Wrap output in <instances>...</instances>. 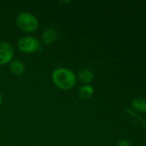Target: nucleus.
<instances>
[{"label":"nucleus","instance_id":"1","mask_svg":"<svg viewBox=\"0 0 146 146\" xmlns=\"http://www.w3.org/2000/svg\"><path fill=\"white\" fill-rule=\"evenodd\" d=\"M52 83L60 90L69 91L77 84V75L70 68L60 67L53 70L52 74Z\"/></svg>","mask_w":146,"mask_h":146},{"label":"nucleus","instance_id":"2","mask_svg":"<svg viewBox=\"0 0 146 146\" xmlns=\"http://www.w3.org/2000/svg\"><path fill=\"white\" fill-rule=\"evenodd\" d=\"M16 25L24 33H34L39 27L38 19L31 13L24 11L16 17Z\"/></svg>","mask_w":146,"mask_h":146},{"label":"nucleus","instance_id":"3","mask_svg":"<svg viewBox=\"0 0 146 146\" xmlns=\"http://www.w3.org/2000/svg\"><path fill=\"white\" fill-rule=\"evenodd\" d=\"M17 47L20 51L26 54H31L42 50L40 42L33 36L22 37L17 42Z\"/></svg>","mask_w":146,"mask_h":146},{"label":"nucleus","instance_id":"4","mask_svg":"<svg viewBox=\"0 0 146 146\" xmlns=\"http://www.w3.org/2000/svg\"><path fill=\"white\" fill-rule=\"evenodd\" d=\"M14 54L15 50L10 44L3 41L0 42V65L9 63L13 60Z\"/></svg>","mask_w":146,"mask_h":146},{"label":"nucleus","instance_id":"5","mask_svg":"<svg viewBox=\"0 0 146 146\" xmlns=\"http://www.w3.org/2000/svg\"><path fill=\"white\" fill-rule=\"evenodd\" d=\"M9 68L10 73L15 76H21L25 72V66L23 62L17 59H15V60L13 59L9 62Z\"/></svg>","mask_w":146,"mask_h":146},{"label":"nucleus","instance_id":"6","mask_svg":"<svg viewBox=\"0 0 146 146\" xmlns=\"http://www.w3.org/2000/svg\"><path fill=\"white\" fill-rule=\"evenodd\" d=\"M77 78L83 85H90V83L94 80L95 75L91 70L88 68H83L78 72Z\"/></svg>","mask_w":146,"mask_h":146},{"label":"nucleus","instance_id":"7","mask_svg":"<svg viewBox=\"0 0 146 146\" xmlns=\"http://www.w3.org/2000/svg\"><path fill=\"white\" fill-rule=\"evenodd\" d=\"M58 38V32L53 27L46 29L41 36V40L46 44H51L56 41Z\"/></svg>","mask_w":146,"mask_h":146},{"label":"nucleus","instance_id":"8","mask_svg":"<svg viewBox=\"0 0 146 146\" xmlns=\"http://www.w3.org/2000/svg\"><path fill=\"white\" fill-rule=\"evenodd\" d=\"M94 92V87L91 85H83L78 90V97L83 100H86L93 96Z\"/></svg>","mask_w":146,"mask_h":146},{"label":"nucleus","instance_id":"9","mask_svg":"<svg viewBox=\"0 0 146 146\" xmlns=\"http://www.w3.org/2000/svg\"><path fill=\"white\" fill-rule=\"evenodd\" d=\"M132 107L134 110L143 113L146 111V100L142 98H136L132 101Z\"/></svg>","mask_w":146,"mask_h":146},{"label":"nucleus","instance_id":"10","mask_svg":"<svg viewBox=\"0 0 146 146\" xmlns=\"http://www.w3.org/2000/svg\"><path fill=\"white\" fill-rule=\"evenodd\" d=\"M117 146H132L131 143L127 140V139H120L118 141Z\"/></svg>","mask_w":146,"mask_h":146},{"label":"nucleus","instance_id":"11","mask_svg":"<svg viewBox=\"0 0 146 146\" xmlns=\"http://www.w3.org/2000/svg\"><path fill=\"white\" fill-rule=\"evenodd\" d=\"M2 103H3V94H2V92H0V105L2 104Z\"/></svg>","mask_w":146,"mask_h":146},{"label":"nucleus","instance_id":"12","mask_svg":"<svg viewBox=\"0 0 146 146\" xmlns=\"http://www.w3.org/2000/svg\"><path fill=\"white\" fill-rule=\"evenodd\" d=\"M145 117H146V111H145Z\"/></svg>","mask_w":146,"mask_h":146}]
</instances>
